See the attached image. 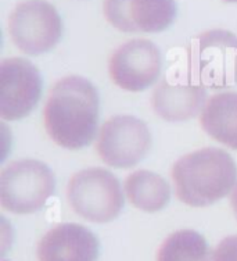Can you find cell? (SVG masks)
I'll return each mask as SVG.
<instances>
[{"label": "cell", "mask_w": 237, "mask_h": 261, "mask_svg": "<svg viewBox=\"0 0 237 261\" xmlns=\"http://www.w3.org/2000/svg\"><path fill=\"white\" fill-rule=\"evenodd\" d=\"M99 93L91 81L78 75L63 78L46 101L45 126L57 145L76 150L93 141L99 120Z\"/></svg>", "instance_id": "6da1fadb"}, {"label": "cell", "mask_w": 237, "mask_h": 261, "mask_svg": "<svg viewBox=\"0 0 237 261\" xmlns=\"http://www.w3.org/2000/svg\"><path fill=\"white\" fill-rule=\"evenodd\" d=\"M179 200L192 207H207L236 188L237 167L227 151L205 147L185 154L172 167Z\"/></svg>", "instance_id": "7a4b0ae2"}, {"label": "cell", "mask_w": 237, "mask_h": 261, "mask_svg": "<svg viewBox=\"0 0 237 261\" xmlns=\"http://www.w3.org/2000/svg\"><path fill=\"white\" fill-rule=\"evenodd\" d=\"M67 197L78 216L97 224L112 221L124 207L120 181L110 171L99 167L86 168L71 176Z\"/></svg>", "instance_id": "3957f363"}, {"label": "cell", "mask_w": 237, "mask_h": 261, "mask_svg": "<svg viewBox=\"0 0 237 261\" xmlns=\"http://www.w3.org/2000/svg\"><path fill=\"white\" fill-rule=\"evenodd\" d=\"M54 186V175L45 163L13 161L0 174V204L14 214L35 213L45 207Z\"/></svg>", "instance_id": "277c9868"}, {"label": "cell", "mask_w": 237, "mask_h": 261, "mask_svg": "<svg viewBox=\"0 0 237 261\" xmlns=\"http://www.w3.org/2000/svg\"><path fill=\"white\" fill-rule=\"evenodd\" d=\"M11 39L26 55L50 51L61 38V18L46 0H25L15 6L9 21Z\"/></svg>", "instance_id": "5b68a950"}, {"label": "cell", "mask_w": 237, "mask_h": 261, "mask_svg": "<svg viewBox=\"0 0 237 261\" xmlns=\"http://www.w3.org/2000/svg\"><path fill=\"white\" fill-rule=\"evenodd\" d=\"M152 147V134L141 120L115 116L106 121L97 135V154L107 166L131 168L140 163Z\"/></svg>", "instance_id": "8992f818"}, {"label": "cell", "mask_w": 237, "mask_h": 261, "mask_svg": "<svg viewBox=\"0 0 237 261\" xmlns=\"http://www.w3.org/2000/svg\"><path fill=\"white\" fill-rule=\"evenodd\" d=\"M41 72L31 61L11 57L0 64V117L6 121L25 118L41 99Z\"/></svg>", "instance_id": "52a82bcc"}, {"label": "cell", "mask_w": 237, "mask_h": 261, "mask_svg": "<svg viewBox=\"0 0 237 261\" xmlns=\"http://www.w3.org/2000/svg\"><path fill=\"white\" fill-rule=\"evenodd\" d=\"M161 65V51L153 42L135 39L112 53L108 71L115 85L125 91L140 92L156 82Z\"/></svg>", "instance_id": "ba28073f"}, {"label": "cell", "mask_w": 237, "mask_h": 261, "mask_svg": "<svg viewBox=\"0 0 237 261\" xmlns=\"http://www.w3.org/2000/svg\"><path fill=\"white\" fill-rule=\"evenodd\" d=\"M107 21L122 32H161L176 15L175 0H104Z\"/></svg>", "instance_id": "9c48e42d"}, {"label": "cell", "mask_w": 237, "mask_h": 261, "mask_svg": "<svg viewBox=\"0 0 237 261\" xmlns=\"http://www.w3.org/2000/svg\"><path fill=\"white\" fill-rule=\"evenodd\" d=\"M36 251L39 261H96L99 241L86 226L58 224L46 232Z\"/></svg>", "instance_id": "30bf717a"}, {"label": "cell", "mask_w": 237, "mask_h": 261, "mask_svg": "<svg viewBox=\"0 0 237 261\" xmlns=\"http://www.w3.org/2000/svg\"><path fill=\"white\" fill-rule=\"evenodd\" d=\"M205 88L198 84L162 80L153 91L152 107L162 120L177 122L196 117L205 106Z\"/></svg>", "instance_id": "8fae6325"}, {"label": "cell", "mask_w": 237, "mask_h": 261, "mask_svg": "<svg viewBox=\"0 0 237 261\" xmlns=\"http://www.w3.org/2000/svg\"><path fill=\"white\" fill-rule=\"evenodd\" d=\"M201 126L215 141L237 150V92L212 96L202 109Z\"/></svg>", "instance_id": "7c38bea8"}, {"label": "cell", "mask_w": 237, "mask_h": 261, "mask_svg": "<svg viewBox=\"0 0 237 261\" xmlns=\"http://www.w3.org/2000/svg\"><path fill=\"white\" fill-rule=\"evenodd\" d=\"M124 189L132 204L146 213L162 210L171 199L168 182L149 170H139L129 174L124 182Z\"/></svg>", "instance_id": "4fadbf2b"}, {"label": "cell", "mask_w": 237, "mask_h": 261, "mask_svg": "<svg viewBox=\"0 0 237 261\" xmlns=\"http://www.w3.org/2000/svg\"><path fill=\"white\" fill-rule=\"evenodd\" d=\"M157 261H212V251L198 232L182 229L162 242Z\"/></svg>", "instance_id": "5bb4252c"}, {"label": "cell", "mask_w": 237, "mask_h": 261, "mask_svg": "<svg viewBox=\"0 0 237 261\" xmlns=\"http://www.w3.org/2000/svg\"><path fill=\"white\" fill-rule=\"evenodd\" d=\"M212 261H237V235L225 238L212 251Z\"/></svg>", "instance_id": "9a60e30c"}, {"label": "cell", "mask_w": 237, "mask_h": 261, "mask_svg": "<svg viewBox=\"0 0 237 261\" xmlns=\"http://www.w3.org/2000/svg\"><path fill=\"white\" fill-rule=\"evenodd\" d=\"M230 204H232L233 213H234V216H236V218H237V185H236V188L233 189L232 196H230Z\"/></svg>", "instance_id": "2e32d148"}, {"label": "cell", "mask_w": 237, "mask_h": 261, "mask_svg": "<svg viewBox=\"0 0 237 261\" xmlns=\"http://www.w3.org/2000/svg\"><path fill=\"white\" fill-rule=\"evenodd\" d=\"M226 2H230V3H237V0H226Z\"/></svg>", "instance_id": "e0dca14e"}]
</instances>
